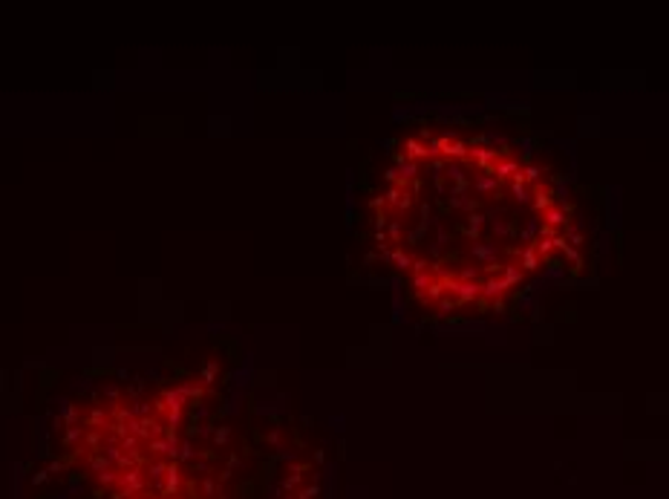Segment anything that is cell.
I'll return each instance as SVG.
<instances>
[{"mask_svg":"<svg viewBox=\"0 0 669 499\" xmlns=\"http://www.w3.org/2000/svg\"><path fill=\"white\" fill-rule=\"evenodd\" d=\"M118 499L121 496H139V493H144V488H147V473L142 471V467H130V471H121L118 473Z\"/></svg>","mask_w":669,"mask_h":499,"instance_id":"cell-1","label":"cell"},{"mask_svg":"<svg viewBox=\"0 0 669 499\" xmlns=\"http://www.w3.org/2000/svg\"><path fill=\"white\" fill-rule=\"evenodd\" d=\"M179 488H182L179 464H176V462H170V464H168V476H165V488H162V496H176Z\"/></svg>","mask_w":669,"mask_h":499,"instance_id":"cell-2","label":"cell"},{"mask_svg":"<svg viewBox=\"0 0 669 499\" xmlns=\"http://www.w3.org/2000/svg\"><path fill=\"white\" fill-rule=\"evenodd\" d=\"M390 237H393V240L398 242V237H401V225H398V223H393V225H390Z\"/></svg>","mask_w":669,"mask_h":499,"instance_id":"cell-14","label":"cell"},{"mask_svg":"<svg viewBox=\"0 0 669 499\" xmlns=\"http://www.w3.org/2000/svg\"><path fill=\"white\" fill-rule=\"evenodd\" d=\"M202 490H205V496H214V493H216V485L211 479H205V482H202Z\"/></svg>","mask_w":669,"mask_h":499,"instance_id":"cell-13","label":"cell"},{"mask_svg":"<svg viewBox=\"0 0 669 499\" xmlns=\"http://www.w3.org/2000/svg\"><path fill=\"white\" fill-rule=\"evenodd\" d=\"M548 208H554V196H551V191H548V188H539V191H536V199H534V211L545 214Z\"/></svg>","mask_w":669,"mask_h":499,"instance_id":"cell-5","label":"cell"},{"mask_svg":"<svg viewBox=\"0 0 669 499\" xmlns=\"http://www.w3.org/2000/svg\"><path fill=\"white\" fill-rule=\"evenodd\" d=\"M133 499H142V496H133Z\"/></svg>","mask_w":669,"mask_h":499,"instance_id":"cell-16","label":"cell"},{"mask_svg":"<svg viewBox=\"0 0 669 499\" xmlns=\"http://www.w3.org/2000/svg\"><path fill=\"white\" fill-rule=\"evenodd\" d=\"M84 447H89V450H101V436L99 433H87V436H84Z\"/></svg>","mask_w":669,"mask_h":499,"instance_id":"cell-11","label":"cell"},{"mask_svg":"<svg viewBox=\"0 0 669 499\" xmlns=\"http://www.w3.org/2000/svg\"><path fill=\"white\" fill-rule=\"evenodd\" d=\"M496 182H499V179L496 176H479L476 179V191H479V194H488V191H496Z\"/></svg>","mask_w":669,"mask_h":499,"instance_id":"cell-9","label":"cell"},{"mask_svg":"<svg viewBox=\"0 0 669 499\" xmlns=\"http://www.w3.org/2000/svg\"><path fill=\"white\" fill-rule=\"evenodd\" d=\"M168 464L170 462H165V459H156V462H150V467H147V482H153V485H156V490L165 488V485H162V479L168 476Z\"/></svg>","mask_w":669,"mask_h":499,"instance_id":"cell-3","label":"cell"},{"mask_svg":"<svg viewBox=\"0 0 669 499\" xmlns=\"http://www.w3.org/2000/svg\"><path fill=\"white\" fill-rule=\"evenodd\" d=\"M536 266H539V254L534 251V245H525V248H522V268L531 271V268H536Z\"/></svg>","mask_w":669,"mask_h":499,"instance_id":"cell-8","label":"cell"},{"mask_svg":"<svg viewBox=\"0 0 669 499\" xmlns=\"http://www.w3.org/2000/svg\"><path fill=\"white\" fill-rule=\"evenodd\" d=\"M404 147H407V159H410V162H419V159H427V156H430L427 144H421L419 139H407V142H404Z\"/></svg>","mask_w":669,"mask_h":499,"instance_id":"cell-4","label":"cell"},{"mask_svg":"<svg viewBox=\"0 0 669 499\" xmlns=\"http://www.w3.org/2000/svg\"><path fill=\"white\" fill-rule=\"evenodd\" d=\"M543 216H545V225H548V228H554V225H568V214H565L562 208H548Z\"/></svg>","mask_w":669,"mask_h":499,"instance_id":"cell-6","label":"cell"},{"mask_svg":"<svg viewBox=\"0 0 669 499\" xmlns=\"http://www.w3.org/2000/svg\"><path fill=\"white\" fill-rule=\"evenodd\" d=\"M522 176H525L528 185H534V182H539V176H543V168H536V165H528V168L522 170Z\"/></svg>","mask_w":669,"mask_h":499,"instance_id":"cell-10","label":"cell"},{"mask_svg":"<svg viewBox=\"0 0 669 499\" xmlns=\"http://www.w3.org/2000/svg\"><path fill=\"white\" fill-rule=\"evenodd\" d=\"M179 421H182V410H170V416H168V433H173V430H176Z\"/></svg>","mask_w":669,"mask_h":499,"instance_id":"cell-12","label":"cell"},{"mask_svg":"<svg viewBox=\"0 0 669 499\" xmlns=\"http://www.w3.org/2000/svg\"><path fill=\"white\" fill-rule=\"evenodd\" d=\"M225 442H228V430H219L216 433V445H225Z\"/></svg>","mask_w":669,"mask_h":499,"instance_id":"cell-15","label":"cell"},{"mask_svg":"<svg viewBox=\"0 0 669 499\" xmlns=\"http://www.w3.org/2000/svg\"><path fill=\"white\" fill-rule=\"evenodd\" d=\"M162 401H165V407H170V410H182V404H185L187 398H185L182 390H168L162 395Z\"/></svg>","mask_w":669,"mask_h":499,"instance_id":"cell-7","label":"cell"}]
</instances>
